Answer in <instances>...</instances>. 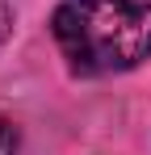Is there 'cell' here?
<instances>
[{"label": "cell", "instance_id": "3957f363", "mask_svg": "<svg viewBox=\"0 0 151 155\" xmlns=\"http://www.w3.org/2000/svg\"><path fill=\"white\" fill-rule=\"evenodd\" d=\"M8 34H13V8L0 0V46H4V38H8Z\"/></svg>", "mask_w": 151, "mask_h": 155}, {"label": "cell", "instance_id": "7a4b0ae2", "mask_svg": "<svg viewBox=\"0 0 151 155\" xmlns=\"http://www.w3.org/2000/svg\"><path fill=\"white\" fill-rule=\"evenodd\" d=\"M0 155H17V134L4 117H0Z\"/></svg>", "mask_w": 151, "mask_h": 155}, {"label": "cell", "instance_id": "6da1fadb", "mask_svg": "<svg viewBox=\"0 0 151 155\" xmlns=\"http://www.w3.org/2000/svg\"><path fill=\"white\" fill-rule=\"evenodd\" d=\"M50 29L76 76H118L151 54L147 0H67L55 8Z\"/></svg>", "mask_w": 151, "mask_h": 155}]
</instances>
